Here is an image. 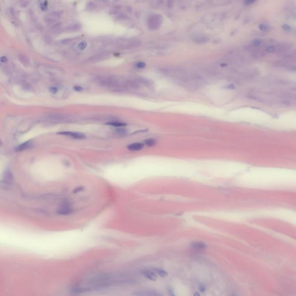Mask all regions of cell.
<instances>
[{"label": "cell", "instance_id": "9c48e42d", "mask_svg": "<svg viewBox=\"0 0 296 296\" xmlns=\"http://www.w3.org/2000/svg\"><path fill=\"white\" fill-rule=\"evenodd\" d=\"M72 212V208L69 204H64L61 205L58 211V213L62 215H67Z\"/></svg>", "mask_w": 296, "mask_h": 296}, {"label": "cell", "instance_id": "2e32d148", "mask_svg": "<svg viewBox=\"0 0 296 296\" xmlns=\"http://www.w3.org/2000/svg\"><path fill=\"white\" fill-rule=\"evenodd\" d=\"M87 47V43L84 41H83V42H81L79 45H78V47L81 49V50H83L86 47Z\"/></svg>", "mask_w": 296, "mask_h": 296}, {"label": "cell", "instance_id": "7402d4cb", "mask_svg": "<svg viewBox=\"0 0 296 296\" xmlns=\"http://www.w3.org/2000/svg\"><path fill=\"white\" fill-rule=\"evenodd\" d=\"M168 295H169V296H176L174 291H173V290L170 287H168Z\"/></svg>", "mask_w": 296, "mask_h": 296}, {"label": "cell", "instance_id": "6da1fadb", "mask_svg": "<svg viewBox=\"0 0 296 296\" xmlns=\"http://www.w3.org/2000/svg\"><path fill=\"white\" fill-rule=\"evenodd\" d=\"M100 83L102 86L114 89H121L130 86L131 83L118 76H108L101 78Z\"/></svg>", "mask_w": 296, "mask_h": 296}, {"label": "cell", "instance_id": "5b68a950", "mask_svg": "<svg viewBox=\"0 0 296 296\" xmlns=\"http://www.w3.org/2000/svg\"><path fill=\"white\" fill-rule=\"evenodd\" d=\"M61 14L60 12H53L49 13L45 17V20L47 23H53L60 18Z\"/></svg>", "mask_w": 296, "mask_h": 296}, {"label": "cell", "instance_id": "1f68e13d", "mask_svg": "<svg viewBox=\"0 0 296 296\" xmlns=\"http://www.w3.org/2000/svg\"><path fill=\"white\" fill-rule=\"evenodd\" d=\"M231 296H236V295H232Z\"/></svg>", "mask_w": 296, "mask_h": 296}, {"label": "cell", "instance_id": "4dcf8cb0", "mask_svg": "<svg viewBox=\"0 0 296 296\" xmlns=\"http://www.w3.org/2000/svg\"><path fill=\"white\" fill-rule=\"evenodd\" d=\"M193 296H201V295H200V294L199 292H196V293L194 294Z\"/></svg>", "mask_w": 296, "mask_h": 296}, {"label": "cell", "instance_id": "4316f807", "mask_svg": "<svg viewBox=\"0 0 296 296\" xmlns=\"http://www.w3.org/2000/svg\"><path fill=\"white\" fill-rule=\"evenodd\" d=\"M83 190V188H81V187H79V188H77L75 190H73V193H77L78 191H81V190Z\"/></svg>", "mask_w": 296, "mask_h": 296}, {"label": "cell", "instance_id": "44dd1931", "mask_svg": "<svg viewBox=\"0 0 296 296\" xmlns=\"http://www.w3.org/2000/svg\"><path fill=\"white\" fill-rule=\"evenodd\" d=\"M47 1H44L42 4H41V9L43 10V11H46L47 10Z\"/></svg>", "mask_w": 296, "mask_h": 296}, {"label": "cell", "instance_id": "8fae6325", "mask_svg": "<svg viewBox=\"0 0 296 296\" xmlns=\"http://www.w3.org/2000/svg\"><path fill=\"white\" fill-rule=\"evenodd\" d=\"M153 270L155 271V273H157L159 276H160L161 277L165 278V277H166L168 275L167 272L166 271H165L164 270H163L161 268H153Z\"/></svg>", "mask_w": 296, "mask_h": 296}, {"label": "cell", "instance_id": "e0dca14e", "mask_svg": "<svg viewBox=\"0 0 296 296\" xmlns=\"http://www.w3.org/2000/svg\"><path fill=\"white\" fill-rule=\"evenodd\" d=\"M199 290H200V292L204 293L206 290V286H205V285H204V284H199Z\"/></svg>", "mask_w": 296, "mask_h": 296}, {"label": "cell", "instance_id": "52a82bcc", "mask_svg": "<svg viewBox=\"0 0 296 296\" xmlns=\"http://www.w3.org/2000/svg\"><path fill=\"white\" fill-rule=\"evenodd\" d=\"M144 143L141 142H135L127 146V149L130 151H139L142 150L144 147Z\"/></svg>", "mask_w": 296, "mask_h": 296}, {"label": "cell", "instance_id": "484cf974", "mask_svg": "<svg viewBox=\"0 0 296 296\" xmlns=\"http://www.w3.org/2000/svg\"><path fill=\"white\" fill-rule=\"evenodd\" d=\"M28 4H29V2H28V1H23L21 3L20 5L22 7H27L28 5Z\"/></svg>", "mask_w": 296, "mask_h": 296}, {"label": "cell", "instance_id": "d6986e66", "mask_svg": "<svg viewBox=\"0 0 296 296\" xmlns=\"http://www.w3.org/2000/svg\"><path fill=\"white\" fill-rule=\"evenodd\" d=\"M117 132L119 134H120V135H125L127 133V130L124 129L120 128V129H118Z\"/></svg>", "mask_w": 296, "mask_h": 296}, {"label": "cell", "instance_id": "3957f363", "mask_svg": "<svg viewBox=\"0 0 296 296\" xmlns=\"http://www.w3.org/2000/svg\"><path fill=\"white\" fill-rule=\"evenodd\" d=\"M132 295L134 296H163L161 293L153 290L136 291Z\"/></svg>", "mask_w": 296, "mask_h": 296}, {"label": "cell", "instance_id": "f546056e", "mask_svg": "<svg viewBox=\"0 0 296 296\" xmlns=\"http://www.w3.org/2000/svg\"><path fill=\"white\" fill-rule=\"evenodd\" d=\"M284 28V30H287V31H288V30H290V27H289V26H288L287 25H286H286H284V28Z\"/></svg>", "mask_w": 296, "mask_h": 296}, {"label": "cell", "instance_id": "f1b7e54d", "mask_svg": "<svg viewBox=\"0 0 296 296\" xmlns=\"http://www.w3.org/2000/svg\"><path fill=\"white\" fill-rule=\"evenodd\" d=\"M137 66L138 67H140V68H143V67H144L145 66V65L143 63H138L137 64Z\"/></svg>", "mask_w": 296, "mask_h": 296}, {"label": "cell", "instance_id": "603a6c76", "mask_svg": "<svg viewBox=\"0 0 296 296\" xmlns=\"http://www.w3.org/2000/svg\"><path fill=\"white\" fill-rule=\"evenodd\" d=\"M87 7H88L89 9H95V4L94 2H89L87 4Z\"/></svg>", "mask_w": 296, "mask_h": 296}, {"label": "cell", "instance_id": "8992f818", "mask_svg": "<svg viewBox=\"0 0 296 296\" xmlns=\"http://www.w3.org/2000/svg\"><path fill=\"white\" fill-rule=\"evenodd\" d=\"M141 273L145 278L148 279L150 281L154 282L157 279L156 274L152 271H151L149 270H144L142 271Z\"/></svg>", "mask_w": 296, "mask_h": 296}, {"label": "cell", "instance_id": "7a4b0ae2", "mask_svg": "<svg viewBox=\"0 0 296 296\" xmlns=\"http://www.w3.org/2000/svg\"><path fill=\"white\" fill-rule=\"evenodd\" d=\"M162 23V18L160 15H152L149 21V24L150 27L153 29L158 28Z\"/></svg>", "mask_w": 296, "mask_h": 296}, {"label": "cell", "instance_id": "277c9868", "mask_svg": "<svg viewBox=\"0 0 296 296\" xmlns=\"http://www.w3.org/2000/svg\"><path fill=\"white\" fill-rule=\"evenodd\" d=\"M60 135H65L67 137H70L75 139H83L86 137V135L82 132H73V131H61L58 133Z\"/></svg>", "mask_w": 296, "mask_h": 296}, {"label": "cell", "instance_id": "83f0119b", "mask_svg": "<svg viewBox=\"0 0 296 296\" xmlns=\"http://www.w3.org/2000/svg\"><path fill=\"white\" fill-rule=\"evenodd\" d=\"M7 60H8V59H7V57H5V56H2V57L1 58V61L2 62H3V63H5V62L7 61Z\"/></svg>", "mask_w": 296, "mask_h": 296}, {"label": "cell", "instance_id": "7c38bea8", "mask_svg": "<svg viewBox=\"0 0 296 296\" xmlns=\"http://www.w3.org/2000/svg\"><path fill=\"white\" fill-rule=\"evenodd\" d=\"M19 59L20 60V62L23 64L24 65L28 66L30 64V60H29V59L26 56L23 55H19Z\"/></svg>", "mask_w": 296, "mask_h": 296}, {"label": "cell", "instance_id": "ba28073f", "mask_svg": "<svg viewBox=\"0 0 296 296\" xmlns=\"http://www.w3.org/2000/svg\"><path fill=\"white\" fill-rule=\"evenodd\" d=\"M190 247L192 249L197 250H204L207 248V245L200 241H196V242H193L190 244Z\"/></svg>", "mask_w": 296, "mask_h": 296}, {"label": "cell", "instance_id": "cb8c5ba5", "mask_svg": "<svg viewBox=\"0 0 296 296\" xmlns=\"http://www.w3.org/2000/svg\"><path fill=\"white\" fill-rule=\"evenodd\" d=\"M58 90L56 87H50V92L51 93H52L53 94H56Z\"/></svg>", "mask_w": 296, "mask_h": 296}, {"label": "cell", "instance_id": "30bf717a", "mask_svg": "<svg viewBox=\"0 0 296 296\" xmlns=\"http://www.w3.org/2000/svg\"><path fill=\"white\" fill-rule=\"evenodd\" d=\"M32 142L30 141H26V142H24L23 143L20 144V145H19L16 149V151L17 152H22V151H25L27 149H30L31 146H32Z\"/></svg>", "mask_w": 296, "mask_h": 296}, {"label": "cell", "instance_id": "5bb4252c", "mask_svg": "<svg viewBox=\"0 0 296 296\" xmlns=\"http://www.w3.org/2000/svg\"><path fill=\"white\" fill-rule=\"evenodd\" d=\"M156 144V141L153 138H149L144 141V145L148 146H153Z\"/></svg>", "mask_w": 296, "mask_h": 296}, {"label": "cell", "instance_id": "ffe728a7", "mask_svg": "<svg viewBox=\"0 0 296 296\" xmlns=\"http://www.w3.org/2000/svg\"><path fill=\"white\" fill-rule=\"evenodd\" d=\"M259 27H260V29L261 30L263 31H266L268 30V27L265 24H261Z\"/></svg>", "mask_w": 296, "mask_h": 296}, {"label": "cell", "instance_id": "4fadbf2b", "mask_svg": "<svg viewBox=\"0 0 296 296\" xmlns=\"http://www.w3.org/2000/svg\"><path fill=\"white\" fill-rule=\"evenodd\" d=\"M107 124L114 127H121L125 126L126 124L121 123V122H119V121H112V122H109L107 123Z\"/></svg>", "mask_w": 296, "mask_h": 296}, {"label": "cell", "instance_id": "d4e9b609", "mask_svg": "<svg viewBox=\"0 0 296 296\" xmlns=\"http://www.w3.org/2000/svg\"><path fill=\"white\" fill-rule=\"evenodd\" d=\"M73 89L76 92H81L83 90V88L80 86H75L73 87Z\"/></svg>", "mask_w": 296, "mask_h": 296}, {"label": "cell", "instance_id": "ac0fdd59", "mask_svg": "<svg viewBox=\"0 0 296 296\" xmlns=\"http://www.w3.org/2000/svg\"><path fill=\"white\" fill-rule=\"evenodd\" d=\"M261 44V42L260 40H259V39H256V40H255L253 43H252V45L253 47H259Z\"/></svg>", "mask_w": 296, "mask_h": 296}, {"label": "cell", "instance_id": "9a60e30c", "mask_svg": "<svg viewBox=\"0 0 296 296\" xmlns=\"http://www.w3.org/2000/svg\"><path fill=\"white\" fill-rule=\"evenodd\" d=\"M67 117V116H65V115H52L50 116H49V118L52 119H54V120H64V119H65Z\"/></svg>", "mask_w": 296, "mask_h": 296}]
</instances>
